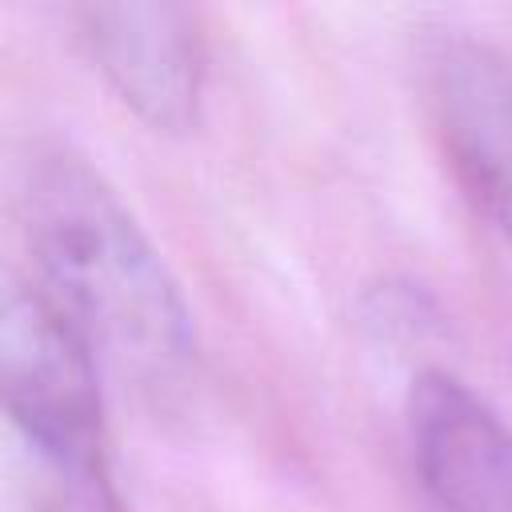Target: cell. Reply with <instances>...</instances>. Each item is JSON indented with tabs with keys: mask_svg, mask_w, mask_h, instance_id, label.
<instances>
[{
	"mask_svg": "<svg viewBox=\"0 0 512 512\" xmlns=\"http://www.w3.org/2000/svg\"><path fill=\"white\" fill-rule=\"evenodd\" d=\"M24 456L32 464L36 512H128L112 476L108 440L32 448Z\"/></svg>",
	"mask_w": 512,
	"mask_h": 512,
	"instance_id": "5b68a950",
	"label": "cell"
},
{
	"mask_svg": "<svg viewBox=\"0 0 512 512\" xmlns=\"http://www.w3.org/2000/svg\"><path fill=\"white\" fill-rule=\"evenodd\" d=\"M76 32L112 92L152 128L188 132L204 96L200 16L180 4H84Z\"/></svg>",
	"mask_w": 512,
	"mask_h": 512,
	"instance_id": "3957f363",
	"label": "cell"
},
{
	"mask_svg": "<svg viewBox=\"0 0 512 512\" xmlns=\"http://www.w3.org/2000/svg\"><path fill=\"white\" fill-rule=\"evenodd\" d=\"M24 228L40 288L96 360L168 400L196 380L192 312L128 204L68 144L36 148L24 172Z\"/></svg>",
	"mask_w": 512,
	"mask_h": 512,
	"instance_id": "6da1fadb",
	"label": "cell"
},
{
	"mask_svg": "<svg viewBox=\"0 0 512 512\" xmlns=\"http://www.w3.org/2000/svg\"><path fill=\"white\" fill-rule=\"evenodd\" d=\"M408 440L436 512H512V424L444 368L408 392Z\"/></svg>",
	"mask_w": 512,
	"mask_h": 512,
	"instance_id": "277c9868",
	"label": "cell"
},
{
	"mask_svg": "<svg viewBox=\"0 0 512 512\" xmlns=\"http://www.w3.org/2000/svg\"><path fill=\"white\" fill-rule=\"evenodd\" d=\"M424 92L460 192L512 256V60L472 36H436Z\"/></svg>",
	"mask_w": 512,
	"mask_h": 512,
	"instance_id": "7a4b0ae2",
	"label": "cell"
}]
</instances>
